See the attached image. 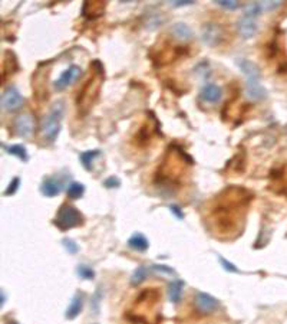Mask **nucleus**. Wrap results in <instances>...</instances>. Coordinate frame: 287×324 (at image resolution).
<instances>
[{
	"instance_id": "nucleus-1",
	"label": "nucleus",
	"mask_w": 287,
	"mask_h": 324,
	"mask_svg": "<svg viewBox=\"0 0 287 324\" xmlns=\"http://www.w3.org/2000/svg\"><path fill=\"white\" fill-rule=\"evenodd\" d=\"M251 193L240 186H228L215 196L208 210V222L220 238L237 237L243 230Z\"/></svg>"
},
{
	"instance_id": "nucleus-2",
	"label": "nucleus",
	"mask_w": 287,
	"mask_h": 324,
	"mask_svg": "<svg viewBox=\"0 0 287 324\" xmlns=\"http://www.w3.org/2000/svg\"><path fill=\"white\" fill-rule=\"evenodd\" d=\"M188 164H191V157H188L184 150L177 146H171L164 162L158 166L154 183L162 189H176L181 183Z\"/></svg>"
},
{
	"instance_id": "nucleus-3",
	"label": "nucleus",
	"mask_w": 287,
	"mask_h": 324,
	"mask_svg": "<svg viewBox=\"0 0 287 324\" xmlns=\"http://www.w3.org/2000/svg\"><path fill=\"white\" fill-rule=\"evenodd\" d=\"M102 79H103V68L98 61H95L92 62V74L85 82L84 86L79 89V94L76 97V105L81 114L88 113L89 108L95 104L96 98L99 96Z\"/></svg>"
},
{
	"instance_id": "nucleus-4",
	"label": "nucleus",
	"mask_w": 287,
	"mask_h": 324,
	"mask_svg": "<svg viewBox=\"0 0 287 324\" xmlns=\"http://www.w3.org/2000/svg\"><path fill=\"white\" fill-rule=\"evenodd\" d=\"M64 105L65 104L62 101L55 103V104L52 105L49 114L46 115V118L43 120L42 133H43L47 142H55L58 134L61 133V120L64 117V111H65Z\"/></svg>"
},
{
	"instance_id": "nucleus-5",
	"label": "nucleus",
	"mask_w": 287,
	"mask_h": 324,
	"mask_svg": "<svg viewBox=\"0 0 287 324\" xmlns=\"http://www.w3.org/2000/svg\"><path fill=\"white\" fill-rule=\"evenodd\" d=\"M53 223L61 230H68V229L78 228V226L84 225V216L74 206L64 205V206H61L59 212L56 213Z\"/></svg>"
},
{
	"instance_id": "nucleus-6",
	"label": "nucleus",
	"mask_w": 287,
	"mask_h": 324,
	"mask_svg": "<svg viewBox=\"0 0 287 324\" xmlns=\"http://www.w3.org/2000/svg\"><path fill=\"white\" fill-rule=\"evenodd\" d=\"M194 305L195 310L203 315H208L215 313L220 307V303L217 298H214L213 296L207 294V293H195L194 297Z\"/></svg>"
},
{
	"instance_id": "nucleus-7",
	"label": "nucleus",
	"mask_w": 287,
	"mask_h": 324,
	"mask_svg": "<svg viewBox=\"0 0 287 324\" xmlns=\"http://www.w3.org/2000/svg\"><path fill=\"white\" fill-rule=\"evenodd\" d=\"M224 35L225 32L218 23H207L203 29V42L211 48H215L222 43V40L225 38Z\"/></svg>"
},
{
	"instance_id": "nucleus-8",
	"label": "nucleus",
	"mask_w": 287,
	"mask_h": 324,
	"mask_svg": "<svg viewBox=\"0 0 287 324\" xmlns=\"http://www.w3.org/2000/svg\"><path fill=\"white\" fill-rule=\"evenodd\" d=\"M23 105V97L16 86H9L2 94V108L6 111H15Z\"/></svg>"
},
{
	"instance_id": "nucleus-9",
	"label": "nucleus",
	"mask_w": 287,
	"mask_h": 324,
	"mask_svg": "<svg viewBox=\"0 0 287 324\" xmlns=\"http://www.w3.org/2000/svg\"><path fill=\"white\" fill-rule=\"evenodd\" d=\"M15 128L16 133L23 137V138H32L35 135V130H36V123L35 118L30 114H22L19 115L15 120Z\"/></svg>"
},
{
	"instance_id": "nucleus-10",
	"label": "nucleus",
	"mask_w": 287,
	"mask_h": 324,
	"mask_svg": "<svg viewBox=\"0 0 287 324\" xmlns=\"http://www.w3.org/2000/svg\"><path fill=\"white\" fill-rule=\"evenodd\" d=\"M270 180H271V188L274 191L287 196V164L274 167L270 174Z\"/></svg>"
},
{
	"instance_id": "nucleus-11",
	"label": "nucleus",
	"mask_w": 287,
	"mask_h": 324,
	"mask_svg": "<svg viewBox=\"0 0 287 324\" xmlns=\"http://www.w3.org/2000/svg\"><path fill=\"white\" fill-rule=\"evenodd\" d=\"M81 74H82L81 68L76 67V65H71V67L68 68L66 71H64V72L61 74V76L53 82L55 89H58V91H64V89H66L71 84H74L75 81L81 76Z\"/></svg>"
},
{
	"instance_id": "nucleus-12",
	"label": "nucleus",
	"mask_w": 287,
	"mask_h": 324,
	"mask_svg": "<svg viewBox=\"0 0 287 324\" xmlns=\"http://www.w3.org/2000/svg\"><path fill=\"white\" fill-rule=\"evenodd\" d=\"M105 8H106L105 2H85L82 13L86 19H96L103 15Z\"/></svg>"
},
{
	"instance_id": "nucleus-13",
	"label": "nucleus",
	"mask_w": 287,
	"mask_h": 324,
	"mask_svg": "<svg viewBox=\"0 0 287 324\" xmlns=\"http://www.w3.org/2000/svg\"><path fill=\"white\" fill-rule=\"evenodd\" d=\"M221 88L217 84H207L201 89V100L208 104H215L221 100Z\"/></svg>"
},
{
	"instance_id": "nucleus-14",
	"label": "nucleus",
	"mask_w": 287,
	"mask_h": 324,
	"mask_svg": "<svg viewBox=\"0 0 287 324\" xmlns=\"http://www.w3.org/2000/svg\"><path fill=\"white\" fill-rule=\"evenodd\" d=\"M237 65L243 71L244 75H247L249 81H253V79H260V69L259 67L251 62L249 59H243V58H239L237 59Z\"/></svg>"
},
{
	"instance_id": "nucleus-15",
	"label": "nucleus",
	"mask_w": 287,
	"mask_h": 324,
	"mask_svg": "<svg viewBox=\"0 0 287 324\" xmlns=\"http://www.w3.org/2000/svg\"><path fill=\"white\" fill-rule=\"evenodd\" d=\"M239 32H240V35L243 38H253L256 35V32H257V25H256L254 19H251V18H243L239 22Z\"/></svg>"
},
{
	"instance_id": "nucleus-16",
	"label": "nucleus",
	"mask_w": 287,
	"mask_h": 324,
	"mask_svg": "<svg viewBox=\"0 0 287 324\" xmlns=\"http://www.w3.org/2000/svg\"><path fill=\"white\" fill-rule=\"evenodd\" d=\"M40 191L47 198H53L61 192V183L56 177H46L40 184Z\"/></svg>"
},
{
	"instance_id": "nucleus-17",
	"label": "nucleus",
	"mask_w": 287,
	"mask_h": 324,
	"mask_svg": "<svg viewBox=\"0 0 287 324\" xmlns=\"http://www.w3.org/2000/svg\"><path fill=\"white\" fill-rule=\"evenodd\" d=\"M247 96L253 100H263L267 96V91L260 84V79L247 81Z\"/></svg>"
},
{
	"instance_id": "nucleus-18",
	"label": "nucleus",
	"mask_w": 287,
	"mask_h": 324,
	"mask_svg": "<svg viewBox=\"0 0 287 324\" xmlns=\"http://www.w3.org/2000/svg\"><path fill=\"white\" fill-rule=\"evenodd\" d=\"M82 307H84V294L78 291V293L75 294L74 300H72V303L69 305L68 311H66V318L72 320L75 317H78L79 313L82 311Z\"/></svg>"
},
{
	"instance_id": "nucleus-19",
	"label": "nucleus",
	"mask_w": 287,
	"mask_h": 324,
	"mask_svg": "<svg viewBox=\"0 0 287 324\" xmlns=\"http://www.w3.org/2000/svg\"><path fill=\"white\" fill-rule=\"evenodd\" d=\"M171 33L180 40H188L193 38V30L188 28L186 23H176L171 28Z\"/></svg>"
},
{
	"instance_id": "nucleus-20",
	"label": "nucleus",
	"mask_w": 287,
	"mask_h": 324,
	"mask_svg": "<svg viewBox=\"0 0 287 324\" xmlns=\"http://www.w3.org/2000/svg\"><path fill=\"white\" fill-rule=\"evenodd\" d=\"M181 294H183V281L177 280V281L169 283V287H168L169 301L171 303H178L181 300Z\"/></svg>"
},
{
	"instance_id": "nucleus-21",
	"label": "nucleus",
	"mask_w": 287,
	"mask_h": 324,
	"mask_svg": "<svg viewBox=\"0 0 287 324\" xmlns=\"http://www.w3.org/2000/svg\"><path fill=\"white\" fill-rule=\"evenodd\" d=\"M128 244H130L131 248L137 249V251H145L148 248V239L141 234H135L134 237H131Z\"/></svg>"
},
{
	"instance_id": "nucleus-22",
	"label": "nucleus",
	"mask_w": 287,
	"mask_h": 324,
	"mask_svg": "<svg viewBox=\"0 0 287 324\" xmlns=\"http://www.w3.org/2000/svg\"><path fill=\"white\" fill-rule=\"evenodd\" d=\"M5 68H3V72H10V74H13V72H16L19 69L18 65V61H16V57H15V54L13 52H10L8 51L6 54H5Z\"/></svg>"
},
{
	"instance_id": "nucleus-23",
	"label": "nucleus",
	"mask_w": 287,
	"mask_h": 324,
	"mask_svg": "<svg viewBox=\"0 0 287 324\" xmlns=\"http://www.w3.org/2000/svg\"><path fill=\"white\" fill-rule=\"evenodd\" d=\"M84 193L85 186L82 183H79V181L71 183L69 188H68V196H69L71 199H81V198L84 196Z\"/></svg>"
},
{
	"instance_id": "nucleus-24",
	"label": "nucleus",
	"mask_w": 287,
	"mask_h": 324,
	"mask_svg": "<svg viewBox=\"0 0 287 324\" xmlns=\"http://www.w3.org/2000/svg\"><path fill=\"white\" fill-rule=\"evenodd\" d=\"M99 150H91V152H85L81 154V162L86 170H92L93 160L99 156Z\"/></svg>"
},
{
	"instance_id": "nucleus-25",
	"label": "nucleus",
	"mask_w": 287,
	"mask_h": 324,
	"mask_svg": "<svg viewBox=\"0 0 287 324\" xmlns=\"http://www.w3.org/2000/svg\"><path fill=\"white\" fill-rule=\"evenodd\" d=\"M5 147V146H3ZM6 152L12 154V156H16L18 159H20L22 162H26L28 160V153H26V149L20 144H13V146H9V147H5Z\"/></svg>"
},
{
	"instance_id": "nucleus-26",
	"label": "nucleus",
	"mask_w": 287,
	"mask_h": 324,
	"mask_svg": "<svg viewBox=\"0 0 287 324\" xmlns=\"http://www.w3.org/2000/svg\"><path fill=\"white\" fill-rule=\"evenodd\" d=\"M152 134H154V131L149 128L148 124H145L142 128H141V130H139V133L137 134V142H138L141 146H145V144L151 142Z\"/></svg>"
},
{
	"instance_id": "nucleus-27",
	"label": "nucleus",
	"mask_w": 287,
	"mask_h": 324,
	"mask_svg": "<svg viewBox=\"0 0 287 324\" xmlns=\"http://www.w3.org/2000/svg\"><path fill=\"white\" fill-rule=\"evenodd\" d=\"M147 272H148L147 267L137 268V269L134 271V274H132V278H131V284H132V286H139V284H141V283L145 280Z\"/></svg>"
},
{
	"instance_id": "nucleus-28",
	"label": "nucleus",
	"mask_w": 287,
	"mask_h": 324,
	"mask_svg": "<svg viewBox=\"0 0 287 324\" xmlns=\"http://www.w3.org/2000/svg\"><path fill=\"white\" fill-rule=\"evenodd\" d=\"M260 12H261V5H259V3H250V5H247L246 9H244V18H251V19H254L257 15H260Z\"/></svg>"
},
{
	"instance_id": "nucleus-29",
	"label": "nucleus",
	"mask_w": 287,
	"mask_h": 324,
	"mask_svg": "<svg viewBox=\"0 0 287 324\" xmlns=\"http://www.w3.org/2000/svg\"><path fill=\"white\" fill-rule=\"evenodd\" d=\"M78 274L81 278H85V280H92L95 276V272L91 267H86V265H79L78 267Z\"/></svg>"
},
{
	"instance_id": "nucleus-30",
	"label": "nucleus",
	"mask_w": 287,
	"mask_h": 324,
	"mask_svg": "<svg viewBox=\"0 0 287 324\" xmlns=\"http://www.w3.org/2000/svg\"><path fill=\"white\" fill-rule=\"evenodd\" d=\"M217 5H220L224 9H237L239 8V3L237 2H233V0H215Z\"/></svg>"
},
{
	"instance_id": "nucleus-31",
	"label": "nucleus",
	"mask_w": 287,
	"mask_h": 324,
	"mask_svg": "<svg viewBox=\"0 0 287 324\" xmlns=\"http://www.w3.org/2000/svg\"><path fill=\"white\" fill-rule=\"evenodd\" d=\"M19 183H20V179H19V177H15V179L12 180V183L9 184V188L5 191V195H6V196L13 195V193L19 189Z\"/></svg>"
},
{
	"instance_id": "nucleus-32",
	"label": "nucleus",
	"mask_w": 287,
	"mask_h": 324,
	"mask_svg": "<svg viewBox=\"0 0 287 324\" xmlns=\"http://www.w3.org/2000/svg\"><path fill=\"white\" fill-rule=\"evenodd\" d=\"M64 247H65L71 254H75V252H78V251H79L78 245H76V242L71 241V239H65V241H64Z\"/></svg>"
},
{
	"instance_id": "nucleus-33",
	"label": "nucleus",
	"mask_w": 287,
	"mask_h": 324,
	"mask_svg": "<svg viewBox=\"0 0 287 324\" xmlns=\"http://www.w3.org/2000/svg\"><path fill=\"white\" fill-rule=\"evenodd\" d=\"M220 262H221V265L224 268H225L227 271H230V272H239V269L234 267L233 264H230V262H228L227 259H224V258H220Z\"/></svg>"
},
{
	"instance_id": "nucleus-34",
	"label": "nucleus",
	"mask_w": 287,
	"mask_h": 324,
	"mask_svg": "<svg viewBox=\"0 0 287 324\" xmlns=\"http://www.w3.org/2000/svg\"><path fill=\"white\" fill-rule=\"evenodd\" d=\"M105 186H106V188H118V186H120V180H118L117 177L106 179V180H105Z\"/></svg>"
},
{
	"instance_id": "nucleus-35",
	"label": "nucleus",
	"mask_w": 287,
	"mask_h": 324,
	"mask_svg": "<svg viewBox=\"0 0 287 324\" xmlns=\"http://www.w3.org/2000/svg\"><path fill=\"white\" fill-rule=\"evenodd\" d=\"M263 6H264V9H267V10L276 9L277 6H280V2H274V3H267V2H266V3H264Z\"/></svg>"
},
{
	"instance_id": "nucleus-36",
	"label": "nucleus",
	"mask_w": 287,
	"mask_h": 324,
	"mask_svg": "<svg viewBox=\"0 0 287 324\" xmlns=\"http://www.w3.org/2000/svg\"><path fill=\"white\" fill-rule=\"evenodd\" d=\"M173 3V6H177V8H180V6H188V5H191L193 2H188V0H183V2H171Z\"/></svg>"
},
{
	"instance_id": "nucleus-37",
	"label": "nucleus",
	"mask_w": 287,
	"mask_h": 324,
	"mask_svg": "<svg viewBox=\"0 0 287 324\" xmlns=\"http://www.w3.org/2000/svg\"><path fill=\"white\" fill-rule=\"evenodd\" d=\"M171 210L174 212V215H176L177 218H180V219H183L184 216H183V213H181V210L178 209L177 206H171Z\"/></svg>"
},
{
	"instance_id": "nucleus-38",
	"label": "nucleus",
	"mask_w": 287,
	"mask_h": 324,
	"mask_svg": "<svg viewBox=\"0 0 287 324\" xmlns=\"http://www.w3.org/2000/svg\"><path fill=\"white\" fill-rule=\"evenodd\" d=\"M8 324H19V323H16V321H9Z\"/></svg>"
}]
</instances>
